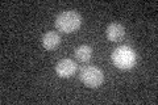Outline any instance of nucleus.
Returning <instances> with one entry per match:
<instances>
[{"mask_svg": "<svg viewBox=\"0 0 158 105\" xmlns=\"http://www.w3.org/2000/svg\"><path fill=\"white\" fill-rule=\"evenodd\" d=\"M82 25V17L77 11H65L56 18V28L62 33H74Z\"/></svg>", "mask_w": 158, "mask_h": 105, "instance_id": "2", "label": "nucleus"}, {"mask_svg": "<svg viewBox=\"0 0 158 105\" xmlns=\"http://www.w3.org/2000/svg\"><path fill=\"white\" fill-rule=\"evenodd\" d=\"M79 78H81L82 83L86 87L90 88H98L100 87L103 82H104V74L100 68L95 66H86L81 70L79 72Z\"/></svg>", "mask_w": 158, "mask_h": 105, "instance_id": "3", "label": "nucleus"}, {"mask_svg": "<svg viewBox=\"0 0 158 105\" xmlns=\"http://www.w3.org/2000/svg\"><path fill=\"white\" fill-rule=\"evenodd\" d=\"M111 61L120 70H131L137 63V54L131 46H118L111 54Z\"/></svg>", "mask_w": 158, "mask_h": 105, "instance_id": "1", "label": "nucleus"}, {"mask_svg": "<svg viewBox=\"0 0 158 105\" xmlns=\"http://www.w3.org/2000/svg\"><path fill=\"white\" fill-rule=\"evenodd\" d=\"M41 42H42L44 49L54 50V49H57L59 46V43H61V37L58 36L57 32H46L42 36Z\"/></svg>", "mask_w": 158, "mask_h": 105, "instance_id": "6", "label": "nucleus"}, {"mask_svg": "<svg viewBox=\"0 0 158 105\" xmlns=\"http://www.w3.org/2000/svg\"><path fill=\"white\" fill-rule=\"evenodd\" d=\"M77 70H78L77 63L67 58L61 59V61H58V63L56 64V72L59 78H65V79L71 78L77 74Z\"/></svg>", "mask_w": 158, "mask_h": 105, "instance_id": "4", "label": "nucleus"}, {"mask_svg": "<svg viewBox=\"0 0 158 105\" xmlns=\"http://www.w3.org/2000/svg\"><path fill=\"white\" fill-rule=\"evenodd\" d=\"M106 34H107V38L110 39L111 42H118V41H121V39L124 38L125 29H124V26H123L121 24L113 22V24H110L107 26Z\"/></svg>", "mask_w": 158, "mask_h": 105, "instance_id": "5", "label": "nucleus"}, {"mask_svg": "<svg viewBox=\"0 0 158 105\" xmlns=\"http://www.w3.org/2000/svg\"><path fill=\"white\" fill-rule=\"evenodd\" d=\"M74 55H75V59L78 62L86 63L92 58V49L88 45H81V46H78L75 49Z\"/></svg>", "mask_w": 158, "mask_h": 105, "instance_id": "7", "label": "nucleus"}]
</instances>
